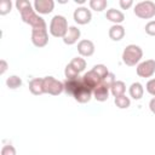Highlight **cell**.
Instances as JSON below:
<instances>
[{
  "mask_svg": "<svg viewBox=\"0 0 155 155\" xmlns=\"http://www.w3.org/2000/svg\"><path fill=\"white\" fill-rule=\"evenodd\" d=\"M21 13V18L24 23L29 24L33 29H47V24L45 22V19L35 13V10H33V7H28L23 11L19 12Z\"/></svg>",
  "mask_w": 155,
  "mask_h": 155,
  "instance_id": "obj_1",
  "label": "cell"
},
{
  "mask_svg": "<svg viewBox=\"0 0 155 155\" xmlns=\"http://www.w3.org/2000/svg\"><path fill=\"white\" fill-rule=\"evenodd\" d=\"M142 57H143V50L138 45H133V44L127 45L122 52V62L128 67L139 64Z\"/></svg>",
  "mask_w": 155,
  "mask_h": 155,
  "instance_id": "obj_2",
  "label": "cell"
},
{
  "mask_svg": "<svg viewBox=\"0 0 155 155\" xmlns=\"http://www.w3.org/2000/svg\"><path fill=\"white\" fill-rule=\"evenodd\" d=\"M68 21L64 16L62 15H56L53 16V18L51 19L50 23V33L52 36L54 38H62L65 35L67 30H68Z\"/></svg>",
  "mask_w": 155,
  "mask_h": 155,
  "instance_id": "obj_3",
  "label": "cell"
},
{
  "mask_svg": "<svg viewBox=\"0 0 155 155\" xmlns=\"http://www.w3.org/2000/svg\"><path fill=\"white\" fill-rule=\"evenodd\" d=\"M133 12L137 17H139L142 19H150L155 16V2L150 1V0L140 1V2L136 4Z\"/></svg>",
  "mask_w": 155,
  "mask_h": 155,
  "instance_id": "obj_4",
  "label": "cell"
},
{
  "mask_svg": "<svg viewBox=\"0 0 155 155\" xmlns=\"http://www.w3.org/2000/svg\"><path fill=\"white\" fill-rule=\"evenodd\" d=\"M44 80V91L45 93L52 94V96H58L64 91V85L62 81L57 80L53 76H45L42 78Z\"/></svg>",
  "mask_w": 155,
  "mask_h": 155,
  "instance_id": "obj_5",
  "label": "cell"
},
{
  "mask_svg": "<svg viewBox=\"0 0 155 155\" xmlns=\"http://www.w3.org/2000/svg\"><path fill=\"white\" fill-rule=\"evenodd\" d=\"M136 71H137L138 76H140V78H150V76H153L154 73H155V61L154 59H147V61L140 62L137 65Z\"/></svg>",
  "mask_w": 155,
  "mask_h": 155,
  "instance_id": "obj_6",
  "label": "cell"
},
{
  "mask_svg": "<svg viewBox=\"0 0 155 155\" xmlns=\"http://www.w3.org/2000/svg\"><path fill=\"white\" fill-rule=\"evenodd\" d=\"M31 42L36 47H44L48 42L47 29H31Z\"/></svg>",
  "mask_w": 155,
  "mask_h": 155,
  "instance_id": "obj_7",
  "label": "cell"
},
{
  "mask_svg": "<svg viewBox=\"0 0 155 155\" xmlns=\"http://www.w3.org/2000/svg\"><path fill=\"white\" fill-rule=\"evenodd\" d=\"M73 17H74V21H75L78 24L84 25V24H87V23L91 22V19H92V13H91V11H90L87 7L81 6V7H78V8L74 11Z\"/></svg>",
  "mask_w": 155,
  "mask_h": 155,
  "instance_id": "obj_8",
  "label": "cell"
},
{
  "mask_svg": "<svg viewBox=\"0 0 155 155\" xmlns=\"http://www.w3.org/2000/svg\"><path fill=\"white\" fill-rule=\"evenodd\" d=\"M81 80H82V84H84L86 87H88L90 90H92V91L102 82V79H101L92 69L88 70L87 73H85L84 76L81 78Z\"/></svg>",
  "mask_w": 155,
  "mask_h": 155,
  "instance_id": "obj_9",
  "label": "cell"
},
{
  "mask_svg": "<svg viewBox=\"0 0 155 155\" xmlns=\"http://www.w3.org/2000/svg\"><path fill=\"white\" fill-rule=\"evenodd\" d=\"M54 8L53 0H35L34 1V10L41 15H48Z\"/></svg>",
  "mask_w": 155,
  "mask_h": 155,
  "instance_id": "obj_10",
  "label": "cell"
},
{
  "mask_svg": "<svg viewBox=\"0 0 155 155\" xmlns=\"http://www.w3.org/2000/svg\"><path fill=\"white\" fill-rule=\"evenodd\" d=\"M78 52L81 57H90L94 53V44L87 39L80 40L78 42Z\"/></svg>",
  "mask_w": 155,
  "mask_h": 155,
  "instance_id": "obj_11",
  "label": "cell"
},
{
  "mask_svg": "<svg viewBox=\"0 0 155 155\" xmlns=\"http://www.w3.org/2000/svg\"><path fill=\"white\" fill-rule=\"evenodd\" d=\"M64 85V92L67 94H71L74 96L78 90L82 86V80L81 78H76V79H65V81L63 82Z\"/></svg>",
  "mask_w": 155,
  "mask_h": 155,
  "instance_id": "obj_12",
  "label": "cell"
},
{
  "mask_svg": "<svg viewBox=\"0 0 155 155\" xmlns=\"http://www.w3.org/2000/svg\"><path fill=\"white\" fill-rule=\"evenodd\" d=\"M80 35H81L80 29L75 25H71V27L68 28L65 35L63 36V42L65 45H74L80 39Z\"/></svg>",
  "mask_w": 155,
  "mask_h": 155,
  "instance_id": "obj_13",
  "label": "cell"
},
{
  "mask_svg": "<svg viewBox=\"0 0 155 155\" xmlns=\"http://www.w3.org/2000/svg\"><path fill=\"white\" fill-rule=\"evenodd\" d=\"M73 97H74V99H75L76 102H79V103H87V102H90L91 98L93 97V91L90 90L88 87H86V86L82 84V86L78 90V92H76Z\"/></svg>",
  "mask_w": 155,
  "mask_h": 155,
  "instance_id": "obj_14",
  "label": "cell"
},
{
  "mask_svg": "<svg viewBox=\"0 0 155 155\" xmlns=\"http://www.w3.org/2000/svg\"><path fill=\"white\" fill-rule=\"evenodd\" d=\"M109 93H110V88L107 87L104 84H99L94 90H93V98L98 102H105L109 98Z\"/></svg>",
  "mask_w": 155,
  "mask_h": 155,
  "instance_id": "obj_15",
  "label": "cell"
},
{
  "mask_svg": "<svg viewBox=\"0 0 155 155\" xmlns=\"http://www.w3.org/2000/svg\"><path fill=\"white\" fill-rule=\"evenodd\" d=\"M105 18L110 22H113L114 24H120L125 21V15L116 8H109L105 13Z\"/></svg>",
  "mask_w": 155,
  "mask_h": 155,
  "instance_id": "obj_16",
  "label": "cell"
},
{
  "mask_svg": "<svg viewBox=\"0 0 155 155\" xmlns=\"http://www.w3.org/2000/svg\"><path fill=\"white\" fill-rule=\"evenodd\" d=\"M29 91H30L34 96H40V94L45 93L42 78H35V79L30 80V81H29Z\"/></svg>",
  "mask_w": 155,
  "mask_h": 155,
  "instance_id": "obj_17",
  "label": "cell"
},
{
  "mask_svg": "<svg viewBox=\"0 0 155 155\" xmlns=\"http://www.w3.org/2000/svg\"><path fill=\"white\" fill-rule=\"evenodd\" d=\"M125 36V28L121 24H114L109 28V38L113 41H120Z\"/></svg>",
  "mask_w": 155,
  "mask_h": 155,
  "instance_id": "obj_18",
  "label": "cell"
},
{
  "mask_svg": "<svg viewBox=\"0 0 155 155\" xmlns=\"http://www.w3.org/2000/svg\"><path fill=\"white\" fill-rule=\"evenodd\" d=\"M128 92H130V96H131L133 99L138 101V99H140V98L143 97V94H144V87H143V85H142L140 82H133V84L130 86Z\"/></svg>",
  "mask_w": 155,
  "mask_h": 155,
  "instance_id": "obj_19",
  "label": "cell"
},
{
  "mask_svg": "<svg viewBox=\"0 0 155 155\" xmlns=\"http://www.w3.org/2000/svg\"><path fill=\"white\" fill-rule=\"evenodd\" d=\"M126 92V85L124 81L121 80H116L111 87H110V93L114 96V97H120V96H124Z\"/></svg>",
  "mask_w": 155,
  "mask_h": 155,
  "instance_id": "obj_20",
  "label": "cell"
},
{
  "mask_svg": "<svg viewBox=\"0 0 155 155\" xmlns=\"http://www.w3.org/2000/svg\"><path fill=\"white\" fill-rule=\"evenodd\" d=\"M69 64H70L79 74H80L81 71H84L85 68H86V61H85L81 56H80V57H74Z\"/></svg>",
  "mask_w": 155,
  "mask_h": 155,
  "instance_id": "obj_21",
  "label": "cell"
},
{
  "mask_svg": "<svg viewBox=\"0 0 155 155\" xmlns=\"http://www.w3.org/2000/svg\"><path fill=\"white\" fill-rule=\"evenodd\" d=\"M6 86L11 90H16L22 86V79L17 75H11L6 79Z\"/></svg>",
  "mask_w": 155,
  "mask_h": 155,
  "instance_id": "obj_22",
  "label": "cell"
},
{
  "mask_svg": "<svg viewBox=\"0 0 155 155\" xmlns=\"http://www.w3.org/2000/svg\"><path fill=\"white\" fill-rule=\"evenodd\" d=\"M114 103L117 108L120 109H127L130 105H131V101L128 97H126L125 94L124 96H120V97H115L114 99Z\"/></svg>",
  "mask_w": 155,
  "mask_h": 155,
  "instance_id": "obj_23",
  "label": "cell"
},
{
  "mask_svg": "<svg viewBox=\"0 0 155 155\" xmlns=\"http://www.w3.org/2000/svg\"><path fill=\"white\" fill-rule=\"evenodd\" d=\"M108 5L107 0H90V7L97 12H101L103 10H105Z\"/></svg>",
  "mask_w": 155,
  "mask_h": 155,
  "instance_id": "obj_24",
  "label": "cell"
},
{
  "mask_svg": "<svg viewBox=\"0 0 155 155\" xmlns=\"http://www.w3.org/2000/svg\"><path fill=\"white\" fill-rule=\"evenodd\" d=\"M92 70L103 80L107 75H108V73H109V70H108V68L104 65V64H96L93 68H92Z\"/></svg>",
  "mask_w": 155,
  "mask_h": 155,
  "instance_id": "obj_25",
  "label": "cell"
},
{
  "mask_svg": "<svg viewBox=\"0 0 155 155\" xmlns=\"http://www.w3.org/2000/svg\"><path fill=\"white\" fill-rule=\"evenodd\" d=\"M12 8V2L11 0H2L0 2V15L4 16V15H7Z\"/></svg>",
  "mask_w": 155,
  "mask_h": 155,
  "instance_id": "obj_26",
  "label": "cell"
},
{
  "mask_svg": "<svg viewBox=\"0 0 155 155\" xmlns=\"http://www.w3.org/2000/svg\"><path fill=\"white\" fill-rule=\"evenodd\" d=\"M64 75H65L67 79H76V78H80L79 76V73L70 64H67V67L64 69Z\"/></svg>",
  "mask_w": 155,
  "mask_h": 155,
  "instance_id": "obj_27",
  "label": "cell"
},
{
  "mask_svg": "<svg viewBox=\"0 0 155 155\" xmlns=\"http://www.w3.org/2000/svg\"><path fill=\"white\" fill-rule=\"evenodd\" d=\"M115 81H116L115 74L109 71V73H108V75H107V76H105L103 80H102V84H104L107 87H109V88H110V87H111V85H113Z\"/></svg>",
  "mask_w": 155,
  "mask_h": 155,
  "instance_id": "obj_28",
  "label": "cell"
},
{
  "mask_svg": "<svg viewBox=\"0 0 155 155\" xmlns=\"http://www.w3.org/2000/svg\"><path fill=\"white\" fill-rule=\"evenodd\" d=\"M1 155H16V149L13 145L11 144H7V145H4L1 148Z\"/></svg>",
  "mask_w": 155,
  "mask_h": 155,
  "instance_id": "obj_29",
  "label": "cell"
},
{
  "mask_svg": "<svg viewBox=\"0 0 155 155\" xmlns=\"http://www.w3.org/2000/svg\"><path fill=\"white\" fill-rule=\"evenodd\" d=\"M30 6H31V4L29 1H27V0H17L16 1V7H17L18 12H21V11H23V10L30 7Z\"/></svg>",
  "mask_w": 155,
  "mask_h": 155,
  "instance_id": "obj_30",
  "label": "cell"
},
{
  "mask_svg": "<svg viewBox=\"0 0 155 155\" xmlns=\"http://www.w3.org/2000/svg\"><path fill=\"white\" fill-rule=\"evenodd\" d=\"M145 33L148 35H151V36H155V21H149L147 24H145Z\"/></svg>",
  "mask_w": 155,
  "mask_h": 155,
  "instance_id": "obj_31",
  "label": "cell"
},
{
  "mask_svg": "<svg viewBox=\"0 0 155 155\" xmlns=\"http://www.w3.org/2000/svg\"><path fill=\"white\" fill-rule=\"evenodd\" d=\"M145 88H147L148 93H150L151 96L155 97V79H150V80L147 82Z\"/></svg>",
  "mask_w": 155,
  "mask_h": 155,
  "instance_id": "obj_32",
  "label": "cell"
},
{
  "mask_svg": "<svg viewBox=\"0 0 155 155\" xmlns=\"http://www.w3.org/2000/svg\"><path fill=\"white\" fill-rule=\"evenodd\" d=\"M119 4H120V7L122 10H127L133 5V1L132 0H120Z\"/></svg>",
  "mask_w": 155,
  "mask_h": 155,
  "instance_id": "obj_33",
  "label": "cell"
},
{
  "mask_svg": "<svg viewBox=\"0 0 155 155\" xmlns=\"http://www.w3.org/2000/svg\"><path fill=\"white\" fill-rule=\"evenodd\" d=\"M6 69H7V63H6L5 59H1L0 61V74L2 75L6 71Z\"/></svg>",
  "mask_w": 155,
  "mask_h": 155,
  "instance_id": "obj_34",
  "label": "cell"
},
{
  "mask_svg": "<svg viewBox=\"0 0 155 155\" xmlns=\"http://www.w3.org/2000/svg\"><path fill=\"white\" fill-rule=\"evenodd\" d=\"M149 109H150V111L153 114H155V97L149 102Z\"/></svg>",
  "mask_w": 155,
  "mask_h": 155,
  "instance_id": "obj_35",
  "label": "cell"
}]
</instances>
